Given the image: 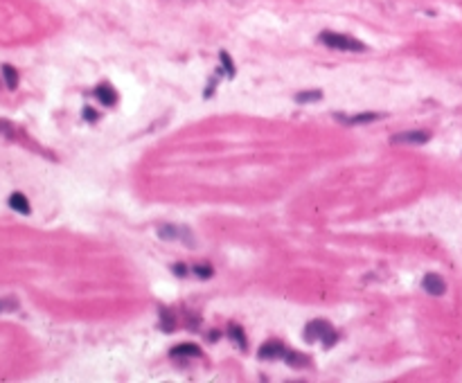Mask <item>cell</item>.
I'll return each mask as SVG.
<instances>
[{
	"instance_id": "1",
	"label": "cell",
	"mask_w": 462,
	"mask_h": 383,
	"mask_svg": "<svg viewBox=\"0 0 462 383\" xmlns=\"http://www.w3.org/2000/svg\"><path fill=\"white\" fill-rule=\"evenodd\" d=\"M318 41L322 45L331 47V50H343V52H361L365 50V45L361 41H356L352 36H345V34H336V32H322L318 36Z\"/></svg>"
},
{
	"instance_id": "8",
	"label": "cell",
	"mask_w": 462,
	"mask_h": 383,
	"mask_svg": "<svg viewBox=\"0 0 462 383\" xmlns=\"http://www.w3.org/2000/svg\"><path fill=\"white\" fill-rule=\"evenodd\" d=\"M338 118V122H343V124H370V122H374V120H379L381 115L379 113H361V115H352V118H340V115H336Z\"/></svg>"
},
{
	"instance_id": "19",
	"label": "cell",
	"mask_w": 462,
	"mask_h": 383,
	"mask_svg": "<svg viewBox=\"0 0 462 383\" xmlns=\"http://www.w3.org/2000/svg\"><path fill=\"white\" fill-rule=\"evenodd\" d=\"M84 118H86V120H88V118L95 120V118H97V113H95V111H90V108H86V111H84Z\"/></svg>"
},
{
	"instance_id": "14",
	"label": "cell",
	"mask_w": 462,
	"mask_h": 383,
	"mask_svg": "<svg viewBox=\"0 0 462 383\" xmlns=\"http://www.w3.org/2000/svg\"><path fill=\"white\" fill-rule=\"evenodd\" d=\"M160 327L165 329V332H174L176 320H174V316H171L169 309H160Z\"/></svg>"
},
{
	"instance_id": "6",
	"label": "cell",
	"mask_w": 462,
	"mask_h": 383,
	"mask_svg": "<svg viewBox=\"0 0 462 383\" xmlns=\"http://www.w3.org/2000/svg\"><path fill=\"white\" fill-rule=\"evenodd\" d=\"M95 97H97L104 106H113L115 101H118V93H115L113 86H108V84H99L97 88H95Z\"/></svg>"
},
{
	"instance_id": "12",
	"label": "cell",
	"mask_w": 462,
	"mask_h": 383,
	"mask_svg": "<svg viewBox=\"0 0 462 383\" xmlns=\"http://www.w3.org/2000/svg\"><path fill=\"white\" fill-rule=\"evenodd\" d=\"M284 361L288 363V365H293V367H305L307 365V358H305V354H298V352H284Z\"/></svg>"
},
{
	"instance_id": "17",
	"label": "cell",
	"mask_w": 462,
	"mask_h": 383,
	"mask_svg": "<svg viewBox=\"0 0 462 383\" xmlns=\"http://www.w3.org/2000/svg\"><path fill=\"white\" fill-rule=\"evenodd\" d=\"M194 273H196V275H199V278H203V280L212 278V268H210V266H208V264H196Z\"/></svg>"
},
{
	"instance_id": "10",
	"label": "cell",
	"mask_w": 462,
	"mask_h": 383,
	"mask_svg": "<svg viewBox=\"0 0 462 383\" xmlns=\"http://www.w3.org/2000/svg\"><path fill=\"white\" fill-rule=\"evenodd\" d=\"M201 354V347L194 345V343H183L171 350V356H199Z\"/></svg>"
},
{
	"instance_id": "4",
	"label": "cell",
	"mask_w": 462,
	"mask_h": 383,
	"mask_svg": "<svg viewBox=\"0 0 462 383\" xmlns=\"http://www.w3.org/2000/svg\"><path fill=\"white\" fill-rule=\"evenodd\" d=\"M158 237H160V239H185V244L192 246L190 232L183 230V228H176V226H162V228H158Z\"/></svg>"
},
{
	"instance_id": "21",
	"label": "cell",
	"mask_w": 462,
	"mask_h": 383,
	"mask_svg": "<svg viewBox=\"0 0 462 383\" xmlns=\"http://www.w3.org/2000/svg\"><path fill=\"white\" fill-rule=\"evenodd\" d=\"M3 309H5V304H3V302H0V311H3Z\"/></svg>"
},
{
	"instance_id": "3",
	"label": "cell",
	"mask_w": 462,
	"mask_h": 383,
	"mask_svg": "<svg viewBox=\"0 0 462 383\" xmlns=\"http://www.w3.org/2000/svg\"><path fill=\"white\" fill-rule=\"evenodd\" d=\"M431 135L426 131H408V133H399V135H392L390 142L392 144H424L428 142Z\"/></svg>"
},
{
	"instance_id": "13",
	"label": "cell",
	"mask_w": 462,
	"mask_h": 383,
	"mask_svg": "<svg viewBox=\"0 0 462 383\" xmlns=\"http://www.w3.org/2000/svg\"><path fill=\"white\" fill-rule=\"evenodd\" d=\"M320 99H322L320 90H305V93L296 95V101H300V104H311V101H320Z\"/></svg>"
},
{
	"instance_id": "2",
	"label": "cell",
	"mask_w": 462,
	"mask_h": 383,
	"mask_svg": "<svg viewBox=\"0 0 462 383\" xmlns=\"http://www.w3.org/2000/svg\"><path fill=\"white\" fill-rule=\"evenodd\" d=\"M305 338L309 343L314 341H322V345L325 347H331L336 343V338H338V334L331 329V324L327 322V320H311L309 324L305 327Z\"/></svg>"
},
{
	"instance_id": "9",
	"label": "cell",
	"mask_w": 462,
	"mask_h": 383,
	"mask_svg": "<svg viewBox=\"0 0 462 383\" xmlns=\"http://www.w3.org/2000/svg\"><path fill=\"white\" fill-rule=\"evenodd\" d=\"M9 207L16 210V212H21V214H30V201H27L21 192H16V194L9 196Z\"/></svg>"
},
{
	"instance_id": "15",
	"label": "cell",
	"mask_w": 462,
	"mask_h": 383,
	"mask_svg": "<svg viewBox=\"0 0 462 383\" xmlns=\"http://www.w3.org/2000/svg\"><path fill=\"white\" fill-rule=\"evenodd\" d=\"M230 338H235V343H237L242 350H246V336H244V329L239 327V324H230Z\"/></svg>"
},
{
	"instance_id": "7",
	"label": "cell",
	"mask_w": 462,
	"mask_h": 383,
	"mask_svg": "<svg viewBox=\"0 0 462 383\" xmlns=\"http://www.w3.org/2000/svg\"><path fill=\"white\" fill-rule=\"evenodd\" d=\"M284 347H282V343H264L262 347H259V358H277V356H284Z\"/></svg>"
},
{
	"instance_id": "18",
	"label": "cell",
	"mask_w": 462,
	"mask_h": 383,
	"mask_svg": "<svg viewBox=\"0 0 462 383\" xmlns=\"http://www.w3.org/2000/svg\"><path fill=\"white\" fill-rule=\"evenodd\" d=\"M9 133H12V127L5 120H0V135H9Z\"/></svg>"
},
{
	"instance_id": "5",
	"label": "cell",
	"mask_w": 462,
	"mask_h": 383,
	"mask_svg": "<svg viewBox=\"0 0 462 383\" xmlns=\"http://www.w3.org/2000/svg\"><path fill=\"white\" fill-rule=\"evenodd\" d=\"M422 284H424L426 293H431V295H444V291H446L444 280H442L437 273H428Z\"/></svg>"
},
{
	"instance_id": "16",
	"label": "cell",
	"mask_w": 462,
	"mask_h": 383,
	"mask_svg": "<svg viewBox=\"0 0 462 383\" xmlns=\"http://www.w3.org/2000/svg\"><path fill=\"white\" fill-rule=\"evenodd\" d=\"M221 64H223V70H225V75H228V77H235V64H233V61H230L228 52H221Z\"/></svg>"
},
{
	"instance_id": "20",
	"label": "cell",
	"mask_w": 462,
	"mask_h": 383,
	"mask_svg": "<svg viewBox=\"0 0 462 383\" xmlns=\"http://www.w3.org/2000/svg\"><path fill=\"white\" fill-rule=\"evenodd\" d=\"M174 273H176V275H185V273H187V270H185V266L176 264V266H174Z\"/></svg>"
},
{
	"instance_id": "11",
	"label": "cell",
	"mask_w": 462,
	"mask_h": 383,
	"mask_svg": "<svg viewBox=\"0 0 462 383\" xmlns=\"http://www.w3.org/2000/svg\"><path fill=\"white\" fill-rule=\"evenodd\" d=\"M3 77H5V84H7L9 90H14L18 86V72L12 66H7V64L3 66Z\"/></svg>"
}]
</instances>
